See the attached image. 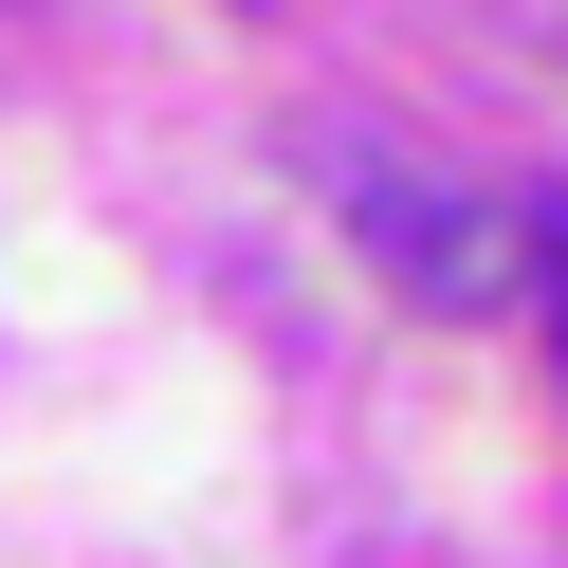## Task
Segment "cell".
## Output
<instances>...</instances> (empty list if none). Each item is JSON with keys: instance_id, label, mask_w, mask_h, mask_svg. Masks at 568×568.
<instances>
[{"instance_id": "obj_1", "label": "cell", "mask_w": 568, "mask_h": 568, "mask_svg": "<svg viewBox=\"0 0 568 568\" xmlns=\"http://www.w3.org/2000/svg\"><path fill=\"white\" fill-rule=\"evenodd\" d=\"M331 202H348V221H367V257L404 275L422 312H495V257H514V239H495L477 202H440V184H404V165H367V148H331Z\"/></svg>"}, {"instance_id": "obj_2", "label": "cell", "mask_w": 568, "mask_h": 568, "mask_svg": "<svg viewBox=\"0 0 568 568\" xmlns=\"http://www.w3.org/2000/svg\"><path fill=\"white\" fill-rule=\"evenodd\" d=\"M531 239H550V257H531V275H550V367H568V184L531 202Z\"/></svg>"}]
</instances>
